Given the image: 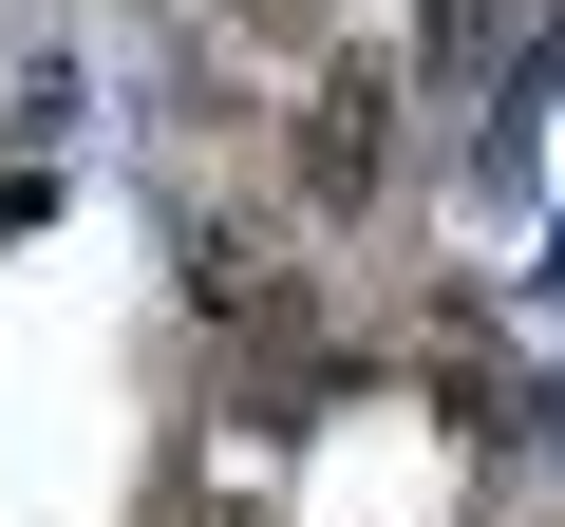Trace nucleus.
Instances as JSON below:
<instances>
[{
  "instance_id": "1",
  "label": "nucleus",
  "mask_w": 565,
  "mask_h": 527,
  "mask_svg": "<svg viewBox=\"0 0 565 527\" xmlns=\"http://www.w3.org/2000/svg\"><path fill=\"white\" fill-rule=\"evenodd\" d=\"M377 114H396V76H377V57H340V76H321V114H302V170H321L340 207L377 189Z\"/></svg>"
},
{
  "instance_id": "2",
  "label": "nucleus",
  "mask_w": 565,
  "mask_h": 527,
  "mask_svg": "<svg viewBox=\"0 0 565 527\" xmlns=\"http://www.w3.org/2000/svg\"><path fill=\"white\" fill-rule=\"evenodd\" d=\"M245 20H264V39H321V0H245Z\"/></svg>"
}]
</instances>
